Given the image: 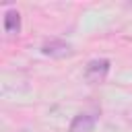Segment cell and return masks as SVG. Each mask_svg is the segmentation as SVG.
I'll list each match as a JSON object with an SVG mask.
<instances>
[{"mask_svg":"<svg viewBox=\"0 0 132 132\" xmlns=\"http://www.w3.org/2000/svg\"><path fill=\"white\" fill-rule=\"evenodd\" d=\"M109 72V60L105 58H97V60H91L85 68V78L91 82V85H97V82H103L105 76Z\"/></svg>","mask_w":132,"mask_h":132,"instance_id":"cell-1","label":"cell"},{"mask_svg":"<svg viewBox=\"0 0 132 132\" xmlns=\"http://www.w3.org/2000/svg\"><path fill=\"white\" fill-rule=\"evenodd\" d=\"M41 52L45 56H52V58H64V56L72 54V45L62 41V39H50L41 45Z\"/></svg>","mask_w":132,"mask_h":132,"instance_id":"cell-2","label":"cell"},{"mask_svg":"<svg viewBox=\"0 0 132 132\" xmlns=\"http://www.w3.org/2000/svg\"><path fill=\"white\" fill-rule=\"evenodd\" d=\"M93 128H95V116L91 113H78L70 124V132H93Z\"/></svg>","mask_w":132,"mask_h":132,"instance_id":"cell-3","label":"cell"},{"mask_svg":"<svg viewBox=\"0 0 132 132\" xmlns=\"http://www.w3.org/2000/svg\"><path fill=\"white\" fill-rule=\"evenodd\" d=\"M4 31L8 35H16L21 31V14L16 10H8L4 14Z\"/></svg>","mask_w":132,"mask_h":132,"instance_id":"cell-4","label":"cell"}]
</instances>
